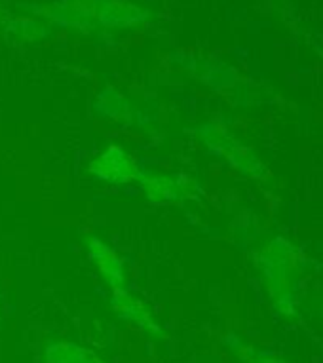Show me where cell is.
<instances>
[{
  "instance_id": "obj_1",
  "label": "cell",
  "mask_w": 323,
  "mask_h": 363,
  "mask_svg": "<svg viewBox=\"0 0 323 363\" xmlns=\"http://www.w3.org/2000/svg\"><path fill=\"white\" fill-rule=\"evenodd\" d=\"M90 173L110 183H130L137 179V164L120 147H108L90 164Z\"/></svg>"
},
{
  "instance_id": "obj_2",
  "label": "cell",
  "mask_w": 323,
  "mask_h": 363,
  "mask_svg": "<svg viewBox=\"0 0 323 363\" xmlns=\"http://www.w3.org/2000/svg\"><path fill=\"white\" fill-rule=\"evenodd\" d=\"M86 247L90 251L91 261L96 262L105 281L110 284L114 289H120L124 284V264L120 261V257L108 245L103 244L101 240L94 238V236L86 238Z\"/></svg>"
},
{
  "instance_id": "obj_3",
  "label": "cell",
  "mask_w": 323,
  "mask_h": 363,
  "mask_svg": "<svg viewBox=\"0 0 323 363\" xmlns=\"http://www.w3.org/2000/svg\"><path fill=\"white\" fill-rule=\"evenodd\" d=\"M144 191L152 200H162V202H169V200H177L181 194L179 183L169 177H152L144 183Z\"/></svg>"
}]
</instances>
